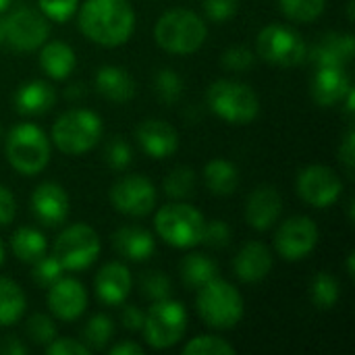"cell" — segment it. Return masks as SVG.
<instances>
[{
	"label": "cell",
	"instance_id": "f1b7e54d",
	"mask_svg": "<svg viewBox=\"0 0 355 355\" xmlns=\"http://www.w3.org/2000/svg\"><path fill=\"white\" fill-rule=\"evenodd\" d=\"M25 312V295L21 287L10 281L0 277V327H10L21 320Z\"/></svg>",
	"mask_w": 355,
	"mask_h": 355
},
{
	"label": "cell",
	"instance_id": "44dd1931",
	"mask_svg": "<svg viewBox=\"0 0 355 355\" xmlns=\"http://www.w3.org/2000/svg\"><path fill=\"white\" fill-rule=\"evenodd\" d=\"M131 291V275L121 262H110L96 275V293L106 306H121Z\"/></svg>",
	"mask_w": 355,
	"mask_h": 355
},
{
	"label": "cell",
	"instance_id": "681fc988",
	"mask_svg": "<svg viewBox=\"0 0 355 355\" xmlns=\"http://www.w3.org/2000/svg\"><path fill=\"white\" fill-rule=\"evenodd\" d=\"M0 354L6 355H25L27 354V347L23 343H19V339L15 337H6L0 345Z\"/></svg>",
	"mask_w": 355,
	"mask_h": 355
},
{
	"label": "cell",
	"instance_id": "8fae6325",
	"mask_svg": "<svg viewBox=\"0 0 355 355\" xmlns=\"http://www.w3.org/2000/svg\"><path fill=\"white\" fill-rule=\"evenodd\" d=\"M2 35H6L8 44L17 50H35L40 48L50 33L48 21L33 8H17L2 21Z\"/></svg>",
	"mask_w": 355,
	"mask_h": 355
},
{
	"label": "cell",
	"instance_id": "2e32d148",
	"mask_svg": "<svg viewBox=\"0 0 355 355\" xmlns=\"http://www.w3.org/2000/svg\"><path fill=\"white\" fill-rule=\"evenodd\" d=\"M31 210L44 227H58L69 216V196L58 183H42L31 196Z\"/></svg>",
	"mask_w": 355,
	"mask_h": 355
},
{
	"label": "cell",
	"instance_id": "3957f363",
	"mask_svg": "<svg viewBox=\"0 0 355 355\" xmlns=\"http://www.w3.org/2000/svg\"><path fill=\"white\" fill-rule=\"evenodd\" d=\"M198 314L202 320L212 329H233L243 318V297L241 293L227 281L212 279L204 287H200L198 300Z\"/></svg>",
	"mask_w": 355,
	"mask_h": 355
},
{
	"label": "cell",
	"instance_id": "cb8c5ba5",
	"mask_svg": "<svg viewBox=\"0 0 355 355\" xmlns=\"http://www.w3.org/2000/svg\"><path fill=\"white\" fill-rule=\"evenodd\" d=\"M96 89L112 102H129L135 96V81L121 67H102L96 75Z\"/></svg>",
	"mask_w": 355,
	"mask_h": 355
},
{
	"label": "cell",
	"instance_id": "4dcf8cb0",
	"mask_svg": "<svg viewBox=\"0 0 355 355\" xmlns=\"http://www.w3.org/2000/svg\"><path fill=\"white\" fill-rule=\"evenodd\" d=\"M112 335H114L112 320L108 316H104V314H96L94 318H89V322L83 329V339H85L87 347L94 349V352L106 349Z\"/></svg>",
	"mask_w": 355,
	"mask_h": 355
},
{
	"label": "cell",
	"instance_id": "e575fe53",
	"mask_svg": "<svg viewBox=\"0 0 355 355\" xmlns=\"http://www.w3.org/2000/svg\"><path fill=\"white\" fill-rule=\"evenodd\" d=\"M154 92L162 104H175V102H179V98L183 94V81L175 71L162 69L154 77Z\"/></svg>",
	"mask_w": 355,
	"mask_h": 355
},
{
	"label": "cell",
	"instance_id": "f907efd6",
	"mask_svg": "<svg viewBox=\"0 0 355 355\" xmlns=\"http://www.w3.org/2000/svg\"><path fill=\"white\" fill-rule=\"evenodd\" d=\"M110 355H144V347L141 345H137V343H119V345H114L110 352Z\"/></svg>",
	"mask_w": 355,
	"mask_h": 355
},
{
	"label": "cell",
	"instance_id": "6da1fadb",
	"mask_svg": "<svg viewBox=\"0 0 355 355\" xmlns=\"http://www.w3.org/2000/svg\"><path fill=\"white\" fill-rule=\"evenodd\" d=\"M79 27L92 42L114 48L131 37L135 12L129 0H85L79 10Z\"/></svg>",
	"mask_w": 355,
	"mask_h": 355
},
{
	"label": "cell",
	"instance_id": "f35d334b",
	"mask_svg": "<svg viewBox=\"0 0 355 355\" xmlns=\"http://www.w3.org/2000/svg\"><path fill=\"white\" fill-rule=\"evenodd\" d=\"M131 148L125 139L121 137H112L108 144H106V150H104V158L106 162L114 168V171H123L131 164Z\"/></svg>",
	"mask_w": 355,
	"mask_h": 355
},
{
	"label": "cell",
	"instance_id": "277c9868",
	"mask_svg": "<svg viewBox=\"0 0 355 355\" xmlns=\"http://www.w3.org/2000/svg\"><path fill=\"white\" fill-rule=\"evenodd\" d=\"M206 102L210 110L231 125H248L260 112V100L256 92L233 79H218L208 87Z\"/></svg>",
	"mask_w": 355,
	"mask_h": 355
},
{
	"label": "cell",
	"instance_id": "5b68a950",
	"mask_svg": "<svg viewBox=\"0 0 355 355\" xmlns=\"http://www.w3.org/2000/svg\"><path fill=\"white\" fill-rule=\"evenodd\" d=\"M102 137V121L96 112L73 108L60 114L52 127L54 146L69 156L83 154L92 150Z\"/></svg>",
	"mask_w": 355,
	"mask_h": 355
},
{
	"label": "cell",
	"instance_id": "bcb514c9",
	"mask_svg": "<svg viewBox=\"0 0 355 355\" xmlns=\"http://www.w3.org/2000/svg\"><path fill=\"white\" fill-rule=\"evenodd\" d=\"M144 318L146 314L137 308V306H125L123 312H121V322L127 331L135 333V331H141L144 327Z\"/></svg>",
	"mask_w": 355,
	"mask_h": 355
},
{
	"label": "cell",
	"instance_id": "f6af8a7d",
	"mask_svg": "<svg viewBox=\"0 0 355 355\" xmlns=\"http://www.w3.org/2000/svg\"><path fill=\"white\" fill-rule=\"evenodd\" d=\"M46 354L48 355H87L89 354V347L79 343V341H73V339H54L52 343H48L46 347Z\"/></svg>",
	"mask_w": 355,
	"mask_h": 355
},
{
	"label": "cell",
	"instance_id": "1f68e13d",
	"mask_svg": "<svg viewBox=\"0 0 355 355\" xmlns=\"http://www.w3.org/2000/svg\"><path fill=\"white\" fill-rule=\"evenodd\" d=\"M310 289H312V302L320 310H331L339 300V283L329 272H318Z\"/></svg>",
	"mask_w": 355,
	"mask_h": 355
},
{
	"label": "cell",
	"instance_id": "7dc6e473",
	"mask_svg": "<svg viewBox=\"0 0 355 355\" xmlns=\"http://www.w3.org/2000/svg\"><path fill=\"white\" fill-rule=\"evenodd\" d=\"M15 212H17V204H15V198L12 193L0 185V227L12 223L15 218Z\"/></svg>",
	"mask_w": 355,
	"mask_h": 355
},
{
	"label": "cell",
	"instance_id": "816d5d0a",
	"mask_svg": "<svg viewBox=\"0 0 355 355\" xmlns=\"http://www.w3.org/2000/svg\"><path fill=\"white\" fill-rule=\"evenodd\" d=\"M8 4H10V0H0V12H2V10H6V6H8Z\"/></svg>",
	"mask_w": 355,
	"mask_h": 355
},
{
	"label": "cell",
	"instance_id": "ab89813d",
	"mask_svg": "<svg viewBox=\"0 0 355 355\" xmlns=\"http://www.w3.org/2000/svg\"><path fill=\"white\" fill-rule=\"evenodd\" d=\"M60 275H62V266L56 262V258L52 256V258H40L37 262H33V272H31V277H33V281L37 283V285H42V287H50V285H54L58 279H60Z\"/></svg>",
	"mask_w": 355,
	"mask_h": 355
},
{
	"label": "cell",
	"instance_id": "ba28073f",
	"mask_svg": "<svg viewBox=\"0 0 355 355\" xmlns=\"http://www.w3.org/2000/svg\"><path fill=\"white\" fill-rule=\"evenodd\" d=\"M144 337L154 349H168L179 343L187 331V312L179 302L160 300L148 310L144 318Z\"/></svg>",
	"mask_w": 355,
	"mask_h": 355
},
{
	"label": "cell",
	"instance_id": "83f0119b",
	"mask_svg": "<svg viewBox=\"0 0 355 355\" xmlns=\"http://www.w3.org/2000/svg\"><path fill=\"white\" fill-rule=\"evenodd\" d=\"M10 250L21 262L33 264L46 256V237L31 227H21L10 237Z\"/></svg>",
	"mask_w": 355,
	"mask_h": 355
},
{
	"label": "cell",
	"instance_id": "9c48e42d",
	"mask_svg": "<svg viewBox=\"0 0 355 355\" xmlns=\"http://www.w3.org/2000/svg\"><path fill=\"white\" fill-rule=\"evenodd\" d=\"M258 56L277 67H295L306 60V44L302 35L281 23L264 27L256 40Z\"/></svg>",
	"mask_w": 355,
	"mask_h": 355
},
{
	"label": "cell",
	"instance_id": "4fadbf2b",
	"mask_svg": "<svg viewBox=\"0 0 355 355\" xmlns=\"http://www.w3.org/2000/svg\"><path fill=\"white\" fill-rule=\"evenodd\" d=\"M110 202L114 210L127 216H146L156 206L154 185L139 175H127L110 189Z\"/></svg>",
	"mask_w": 355,
	"mask_h": 355
},
{
	"label": "cell",
	"instance_id": "e0dca14e",
	"mask_svg": "<svg viewBox=\"0 0 355 355\" xmlns=\"http://www.w3.org/2000/svg\"><path fill=\"white\" fill-rule=\"evenodd\" d=\"M283 200L275 187H258L245 204V220L256 231H268L281 216Z\"/></svg>",
	"mask_w": 355,
	"mask_h": 355
},
{
	"label": "cell",
	"instance_id": "60d3db41",
	"mask_svg": "<svg viewBox=\"0 0 355 355\" xmlns=\"http://www.w3.org/2000/svg\"><path fill=\"white\" fill-rule=\"evenodd\" d=\"M254 60H256V54L245 46H233L220 56L223 67L229 71H248L252 69Z\"/></svg>",
	"mask_w": 355,
	"mask_h": 355
},
{
	"label": "cell",
	"instance_id": "d6a6232c",
	"mask_svg": "<svg viewBox=\"0 0 355 355\" xmlns=\"http://www.w3.org/2000/svg\"><path fill=\"white\" fill-rule=\"evenodd\" d=\"M285 17L297 23H312L324 12L327 0H279Z\"/></svg>",
	"mask_w": 355,
	"mask_h": 355
},
{
	"label": "cell",
	"instance_id": "74e56055",
	"mask_svg": "<svg viewBox=\"0 0 355 355\" xmlns=\"http://www.w3.org/2000/svg\"><path fill=\"white\" fill-rule=\"evenodd\" d=\"M27 335L33 343L48 345L56 339V327H54L52 318H48L44 314H35L27 322Z\"/></svg>",
	"mask_w": 355,
	"mask_h": 355
},
{
	"label": "cell",
	"instance_id": "d6986e66",
	"mask_svg": "<svg viewBox=\"0 0 355 355\" xmlns=\"http://www.w3.org/2000/svg\"><path fill=\"white\" fill-rule=\"evenodd\" d=\"M233 270L243 283H258L272 270V254L260 241L245 243L233 260Z\"/></svg>",
	"mask_w": 355,
	"mask_h": 355
},
{
	"label": "cell",
	"instance_id": "ffe728a7",
	"mask_svg": "<svg viewBox=\"0 0 355 355\" xmlns=\"http://www.w3.org/2000/svg\"><path fill=\"white\" fill-rule=\"evenodd\" d=\"M352 89L345 67H318L312 79V98L320 106H333Z\"/></svg>",
	"mask_w": 355,
	"mask_h": 355
},
{
	"label": "cell",
	"instance_id": "b9f144b4",
	"mask_svg": "<svg viewBox=\"0 0 355 355\" xmlns=\"http://www.w3.org/2000/svg\"><path fill=\"white\" fill-rule=\"evenodd\" d=\"M37 2H40V10L56 23L69 21L77 10V0H37Z\"/></svg>",
	"mask_w": 355,
	"mask_h": 355
},
{
	"label": "cell",
	"instance_id": "f546056e",
	"mask_svg": "<svg viewBox=\"0 0 355 355\" xmlns=\"http://www.w3.org/2000/svg\"><path fill=\"white\" fill-rule=\"evenodd\" d=\"M216 277V264L204 254H189L181 262V279L187 287L200 289Z\"/></svg>",
	"mask_w": 355,
	"mask_h": 355
},
{
	"label": "cell",
	"instance_id": "ee69618b",
	"mask_svg": "<svg viewBox=\"0 0 355 355\" xmlns=\"http://www.w3.org/2000/svg\"><path fill=\"white\" fill-rule=\"evenodd\" d=\"M239 0H204V10L210 21L223 23L237 12Z\"/></svg>",
	"mask_w": 355,
	"mask_h": 355
},
{
	"label": "cell",
	"instance_id": "d590c367",
	"mask_svg": "<svg viewBox=\"0 0 355 355\" xmlns=\"http://www.w3.org/2000/svg\"><path fill=\"white\" fill-rule=\"evenodd\" d=\"M183 354L185 355H233L235 354V347L229 345L225 339L220 337H212V335H206V337H196L191 339L185 347H183Z\"/></svg>",
	"mask_w": 355,
	"mask_h": 355
},
{
	"label": "cell",
	"instance_id": "8992f818",
	"mask_svg": "<svg viewBox=\"0 0 355 355\" xmlns=\"http://www.w3.org/2000/svg\"><path fill=\"white\" fill-rule=\"evenodd\" d=\"M6 158L10 166L21 175H35L44 171L50 160V141L40 127L31 123H21L8 133Z\"/></svg>",
	"mask_w": 355,
	"mask_h": 355
},
{
	"label": "cell",
	"instance_id": "7c38bea8",
	"mask_svg": "<svg viewBox=\"0 0 355 355\" xmlns=\"http://www.w3.org/2000/svg\"><path fill=\"white\" fill-rule=\"evenodd\" d=\"M343 191V181L339 175L322 164H312L304 168L297 177V193L300 198L314 208L333 206Z\"/></svg>",
	"mask_w": 355,
	"mask_h": 355
},
{
	"label": "cell",
	"instance_id": "7bdbcfd3",
	"mask_svg": "<svg viewBox=\"0 0 355 355\" xmlns=\"http://www.w3.org/2000/svg\"><path fill=\"white\" fill-rule=\"evenodd\" d=\"M231 241V227L223 220H212L204 227L202 243L208 248H225Z\"/></svg>",
	"mask_w": 355,
	"mask_h": 355
},
{
	"label": "cell",
	"instance_id": "836d02e7",
	"mask_svg": "<svg viewBox=\"0 0 355 355\" xmlns=\"http://www.w3.org/2000/svg\"><path fill=\"white\" fill-rule=\"evenodd\" d=\"M193 189H196V173L187 166H179V168L171 171L168 177L164 179V191L168 198L183 200V198L191 196Z\"/></svg>",
	"mask_w": 355,
	"mask_h": 355
},
{
	"label": "cell",
	"instance_id": "8d00e7d4",
	"mask_svg": "<svg viewBox=\"0 0 355 355\" xmlns=\"http://www.w3.org/2000/svg\"><path fill=\"white\" fill-rule=\"evenodd\" d=\"M141 291L152 302L168 300V295H171V281H168L166 275H162L158 270H150V272H146L141 277Z\"/></svg>",
	"mask_w": 355,
	"mask_h": 355
},
{
	"label": "cell",
	"instance_id": "db71d44e",
	"mask_svg": "<svg viewBox=\"0 0 355 355\" xmlns=\"http://www.w3.org/2000/svg\"><path fill=\"white\" fill-rule=\"evenodd\" d=\"M2 37H4V35H2V27H0V42H2Z\"/></svg>",
	"mask_w": 355,
	"mask_h": 355
},
{
	"label": "cell",
	"instance_id": "7a4b0ae2",
	"mask_svg": "<svg viewBox=\"0 0 355 355\" xmlns=\"http://www.w3.org/2000/svg\"><path fill=\"white\" fill-rule=\"evenodd\" d=\"M206 35L208 29L204 19L187 8H173L164 12L154 27L158 46L173 54H191L200 50Z\"/></svg>",
	"mask_w": 355,
	"mask_h": 355
},
{
	"label": "cell",
	"instance_id": "52a82bcc",
	"mask_svg": "<svg viewBox=\"0 0 355 355\" xmlns=\"http://www.w3.org/2000/svg\"><path fill=\"white\" fill-rule=\"evenodd\" d=\"M156 231L173 248H193L202 243L206 220L189 204H168L156 212Z\"/></svg>",
	"mask_w": 355,
	"mask_h": 355
},
{
	"label": "cell",
	"instance_id": "603a6c76",
	"mask_svg": "<svg viewBox=\"0 0 355 355\" xmlns=\"http://www.w3.org/2000/svg\"><path fill=\"white\" fill-rule=\"evenodd\" d=\"M114 250L133 262H144L154 254V237L141 227H121L112 235Z\"/></svg>",
	"mask_w": 355,
	"mask_h": 355
},
{
	"label": "cell",
	"instance_id": "484cf974",
	"mask_svg": "<svg viewBox=\"0 0 355 355\" xmlns=\"http://www.w3.org/2000/svg\"><path fill=\"white\" fill-rule=\"evenodd\" d=\"M40 64L52 79H67L75 69V52L64 42H48L40 52Z\"/></svg>",
	"mask_w": 355,
	"mask_h": 355
},
{
	"label": "cell",
	"instance_id": "7402d4cb",
	"mask_svg": "<svg viewBox=\"0 0 355 355\" xmlns=\"http://www.w3.org/2000/svg\"><path fill=\"white\" fill-rule=\"evenodd\" d=\"M354 52L355 40L352 33H329L312 48L310 58L316 67H345L354 58Z\"/></svg>",
	"mask_w": 355,
	"mask_h": 355
},
{
	"label": "cell",
	"instance_id": "30bf717a",
	"mask_svg": "<svg viewBox=\"0 0 355 355\" xmlns=\"http://www.w3.org/2000/svg\"><path fill=\"white\" fill-rule=\"evenodd\" d=\"M100 256V237L87 225L64 229L54 241V258L62 270H83Z\"/></svg>",
	"mask_w": 355,
	"mask_h": 355
},
{
	"label": "cell",
	"instance_id": "d4e9b609",
	"mask_svg": "<svg viewBox=\"0 0 355 355\" xmlns=\"http://www.w3.org/2000/svg\"><path fill=\"white\" fill-rule=\"evenodd\" d=\"M56 94L50 83L46 81H29L19 87L15 96L17 112L21 114H44L52 108Z\"/></svg>",
	"mask_w": 355,
	"mask_h": 355
},
{
	"label": "cell",
	"instance_id": "9a60e30c",
	"mask_svg": "<svg viewBox=\"0 0 355 355\" xmlns=\"http://www.w3.org/2000/svg\"><path fill=\"white\" fill-rule=\"evenodd\" d=\"M48 306L50 312L64 322L79 318L87 306V293L83 285L75 279H58L48 287Z\"/></svg>",
	"mask_w": 355,
	"mask_h": 355
},
{
	"label": "cell",
	"instance_id": "5bb4252c",
	"mask_svg": "<svg viewBox=\"0 0 355 355\" xmlns=\"http://www.w3.org/2000/svg\"><path fill=\"white\" fill-rule=\"evenodd\" d=\"M316 243H318V227L308 216L287 218L275 235V245L279 256H283L289 262L310 256Z\"/></svg>",
	"mask_w": 355,
	"mask_h": 355
},
{
	"label": "cell",
	"instance_id": "4316f807",
	"mask_svg": "<svg viewBox=\"0 0 355 355\" xmlns=\"http://www.w3.org/2000/svg\"><path fill=\"white\" fill-rule=\"evenodd\" d=\"M204 181L214 196H231L239 185V173L229 160H210L204 166Z\"/></svg>",
	"mask_w": 355,
	"mask_h": 355
},
{
	"label": "cell",
	"instance_id": "f5cc1de1",
	"mask_svg": "<svg viewBox=\"0 0 355 355\" xmlns=\"http://www.w3.org/2000/svg\"><path fill=\"white\" fill-rule=\"evenodd\" d=\"M2 262H4V245L0 241V266H2Z\"/></svg>",
	"mask_w": 355,
	"mask_h": 355
},
{
	"label": "cell",
	"instance_id": "11a10c76",
	"mask_svg": "<svg viewBox=\"0 0 355 355\" xmlns=\"http://www.w3.org/2000/svg\"><path fill=\"white\" fill-rule=\"evenodd\" d=\"M0 131H2V129H0Z\"/></svg>",
	"mask_w": 355,
	"mask_h": 355
},
{
	"label": "cell",
	"instance_id": "ac0fdd59",
	"mask_svg": "<svg viewBox=\"0 0 355 355\" xmlns=\"http://www.w3.org/2000/svg\"><path fill=\"white\" fill-rule=\"evenodd\" d=\"M135 135H137V141L141 144L144 152L158 160L171 156L179 146V135L175 131V127L168 125L166 121L148 119L137 127Z\"/></svg>",
	"mask_w": 355,
	"mask_h": 355
},
{
	"label": "cell",
	"instance_id": "c3c4849f",
	"mask_svg": "<svg viewBox=\"0 0 355 355\" xmlns=\"http://www.w3.org/2000/svg\"><path fill=\"white\" fill-rule=\"evenodd\" d=\"M339 158L341 162L347 166V171H354L355 164V133L349 131L343 139V144L339 146Z\"/></svg>",
	"mask_w": 355,
	"mask_h": 355
}]
</instances>
